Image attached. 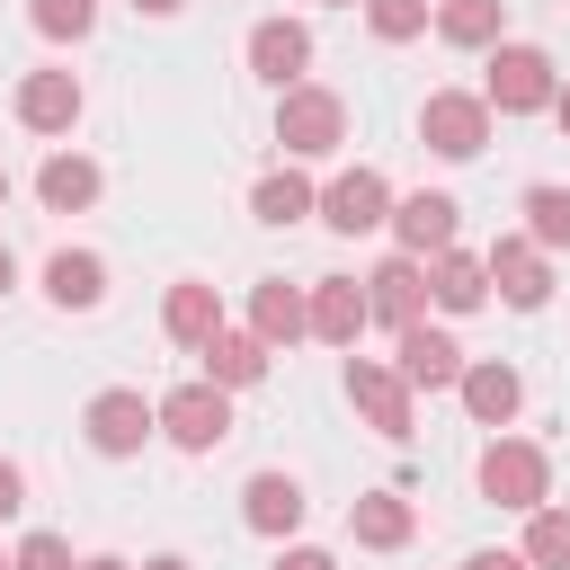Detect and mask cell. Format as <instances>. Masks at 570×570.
<instances>
[{
	"label": "cell",
	"mask_w": 570,
	"mask_h": 570,
	"mask_svg": "<svg viewBox=\"0 0 570 570\" xmlns=\"http://www.w3.org/2000/svg\"><path fill=\"white\" fill-rule=\"evenodd\" d=\"M552 89H561V71H552V53H543V45H517V36H499V45H490V71H481L490 116H543V107H552Z\"/></svg>",
	"instance_id": "obj_1"
},
{
	"label": "cell",
	"mask_w": 570,
	"mask_h": 570,
	"mask_svg": "<svg viewBox=\"0 0 570 570\" xmlns=\"http://www.w3.org/2000/svg\"><path fill=\"white\" fill-rule=\"evenodd\" d=\"M276 142H285V160H330L347 142V98L321 89V80L276 89Z\"/></svg>",
	"instance_id": "obj_2"
},
{
	"label": "cell",
	"mask_w": 570,
	"mask_h": 570,
	"mask_svg": "<svg viewBox=\"0 0 570 570\" xmlns=\"http://www.w3.org/2000/svg\"><path fill=\"white\" fill-rule=\"evenodd\" d=\"M472 481H481L490 508H517V517L552 499V463H543V445H525V436H490L481 463H472Z\"/></svg>",
	"instance_id": "obj_3"
},
{
	"label": "cell",
	"mask_w": 570,
	"mask_h": 570,
	"mask_svg": "<svg viewBox=\"0 0 570 570\" xmlns=\"http://www.w3.org/2000/svg\"><path fill=\"white\" fill-rule=\"evenodd\" d=\"M419 142H428L436 160H481V151H490V98H481V89H428Z\"/></svg>",
	"instance_id": "obj_4"
},
{
	"label": "cell",
	"mask_w": 570,
	"mask_h": 570,
	"mask_svg": "<svg viewBox=\"0 0 570 570\" xmlns=\"http://www.w3.org/2000/svg\"><path fill=\"white\" fill-rule=\"evenodd\" d=\"M151 410H160V436H169L178 454H214V445L232 436V392H223V383H178V392H160Z\"/></svg>",
	"instance_id": "obj_5"
},
{
	"label": "cell",
	"mask_w": 570,
	"mask_h": 570,
	"mask_svg": "<svg viewBox=\"0 0 570 570\" xmlns=\"http://www.w3.org/2000/svg\"><path fill=\"white\" fill-rule=\"evenodd\" d=\"M347 401L365 410V428L374 436H392V445H410V419H419V392L392 374V365H374V356H347Z\"/></svg>",
	"instance_id": "obj_6"
},
{
	"label": "cell",
	"mask_w": 570,
	"mask_h": 570,
	"mask_svg": "<svg viewBox=\"0 0 570 570\" xmlns=\"http://www.w3.org/2000/svg\"><path fill=\"white\" fill-rule=\"evenodd\" d=\"M80 428H89V445H98L107 463H125V454H142V445L160 436V410H151L142 392H125V383H116V392H98V401L80 410Z\"/></svg>",
	"instance_id": "obj_7"
},
{
	"label": "cell",
	"mask_w": 570,
	"mask_h": 570,
	"mask_svg": "<svg viewBox=\"0 0 570 570\" xmlns=\"http://www.w3.org/2000/svg\"><path fill=\"white\" fill-rule=\"evenodd\" d=\"M312 214H321L330 232H347V240H356V232H383V214H392V178L356 160V169H338V178L321 187V205H312Z\"/></svg>",
	"instance_id": "obj_8"
},
{
	"label": "cell",
	"mask_w": 570,
	"mask_h": 570,
	"mask_svg": "<svg viewBox=\"0 0 570 570\" xmlns=\"http://www.w3.org/2000/svg\"><path fill=\"white\" fill-rule=\"evenodd\" d=\"M481 267H490V294H499L508 312H543V303H552V249H534L525 232H517V240H499Z\"/></svg>",
	"instance_id": "obj_9"
},
{
	"label": "cell",
	"mask_w": 570,
	"mask_h": 570,
	"mask_svg": "<svg viewBox=\"0 0 570 570\" xmlns=\"http://www.w3.org/2000/svg\"><path fill=\"white\" fill-rule=\"evenodd\" d=\"M392 240L410 249V258H436V249H454V223H463V205L445 196V187H419V196H392Z\"/></svg>",
	"instance_id": "obj_10"
},
{
	"label": "cell",
	"mask_w": 570,
	"mask_h": 570,
	"mask_svg": "<svg viewBox=\"0 0 570 570\" xmlns=\"http://www.w3.org/2000/svg\"><path fill=\"white\" fill-rule=\"evenodd\" d=\"M365 285V312L374 321H392V330H410V321H428V258H410V249H392L374 276H356Z\"/></svg>",
	"instance_id": "obj_11"
},
{
	"label": "cell",
	"mask_w": 570,
	"mask_h": 570,
	"mask_svg": "<svg viewBox=\"0 0 570 570\" xmlns=\"http://www.w3.org/2000/svg\"><path fill=\"white\" fill-rule=\"evenodd\" d=\"M240 53H249V71H258L267 89H294V80L312 71V27H303V18H258Z\"/></svg>",
	"instance_id": "obj_12"
},
{
	"label": "cell",
	"mask_w": 570,
	"mask_h": 570,
	"mask_svg": "<svg viewBox=\"0 0 570 570\" xmlns=\"http://www.w3.org/2000/svg\"><path fill=\"white\" fill-rule=\"evenodd\" d=\"M454 392H463V410H472V428H508V419L525 410V383H517V365H499V356H463V374H454Z\"/></svg>",
	"instance_id": "obj_13"
},
{
	"label": "cell",
	"mask_w": 570,
	"mask_h": 570,
	"mask_svg": "<svg viewBox=\"0 0 570 570\" xmlns=\"http://www.w3.org/2000/svg\"><path fill=\"white\" fill-rule=\"evenodd\" d=\"M9 107H18V125H27V134H71L89 98H80V80H71V71H27Z\"/></svg>",
	"instance_id": "obj_14"
},
{
	"label": "cell",
	"mask_w": 570,
	"mask_h": 570,
	"mask_svg": "<svg viewBox=\"0 0 570 570\" xmlns=\"http://www.w3.org/2000/svg\"><path fill=\"white\" fill-rule=\"evenodd\" d=\"M303 312H312V338H330V347H356L365 321H374L356 276H321V285H303Z\"/></svg>",
	"instance_id": "obj_15"
},
{
	"label": "cell",
	"mask_w": 570,
	"mask_h": 570,
	"mask_svg": "<svg viewBox=\"0 0 570 570\" xmlns=\"http://www.w3.org/2000/svg\"><path fill=\"white\" fill-rule=\"evenodd\" d=\"M392 374H401L410 392H454V374H463V347H454L445 330L410 321V330H401V356H392Z\"/></svg>",
	"instance_id": "obj_16"
},
{
	"label": "cell",
	"mask_w": 570,
	"mask_h": 570,
	"mask_svg": "<svg viewBox=\"0 0 570 570\" xmlns=\"http://www.w3.org/2000/svg\"><path fill=\"white\" fill-rule=\"evenodd\" d=\"M303 481L294 472H249V490H240V517H249V534H267V543H285L294 525H303Z\"/></svg>",
	"instance_id": "obj_17"
},
{
	"label": "cell",
	"mask_w": 570,
	"mask_h": 570,
	"mask_svg": "<svg viewBox=\"0 0 570 570\" xmlns=\"http://www.w3.org/2000/svg\"><path fill=\"white\" fill-rule=\"evenodd\" d=\"M98 187H107V178H98L89 151H45V169H36V205H45V214H89Z\"/></svg>",
	"instance_id": "obj_18"
},
{
	"label": "cell",
	"mask_w": 570,
	"mask_h": 570,
	"mask_svg": "<svg viewBox=\"0 0 570 570\" xmlns=\"http://www.w3.org/2000/svg\"><path fill=\"white\" fill-rule=\"evenodd\" d=\"M347 534H356L365 552H401V543L419 534V508H410L401 490H365V499H347Z\"/></svg>",
	"instance_id": "obj_19"
},
{
	"label": "cell",
	"mask_w": 570,
	"mask_h": 570,
	"mask_svg": "<svg viewBox=\"0 0 570 570\" xmlns=\"http://www.w3.org/2000/svg\"><path fill=\"white\" fill-rule=\"evenodd\" d=\"M45 294H53V312H98L107 303V258L98 249H53L45 258Z\"/></svg>",
	"instance_id": "obj_20"
},
{
	"label": "cell",
	"mask_w": 570,
	"mask_h": 570,
	"mask_svg": "<svg viewBox=\"0 0 570 570\" xmlns=\"http://www.w3.org/2000/svg\"><path fill=\"white\" fill-rule=\"evenodd\" d=\"M249 330H258L267 347H294V338H312L303 285H285V276H258V285H249Z\"/></svg>",
	"instance_id": "obj_21"
},
{
	"label": "cell",
	"mask_w": 570,
	"mask_h": 570,
	"mask_svg": "<svg viewBox=\"0 0 570 570\" xmlns=\"http://www.w3.org/2000/svg\"><path fill=\"white\" fill-rule=\"evenodd\" d=\"M196 356H205V383H223V392H249V383L267 374V356H276V347H267L258 330H214Z\"/></svg>",
	"instance_id": "obj_22"
},
{
	"label": "cell",
	"mask_w": 570,
	"mask_h": 570,
	"mask_svg": "<svg viewBox=\"0 0 570 570\" xmlns=\"http://www.w3.org/2000/svg\"><path fill=\"white\" fill-rule=\"evenodd\" d=\"M428 303H436V312H481V303H490V267H481L472 249H436V258H428Z\"/></svg>",
	"instance_id": "obj_23"
},
{
	"label": "cell",
	"mask_w": 570,
	"mask_h": 570,
	"mask_svg": "<svg viewBox=\"0 0 570 570\" xmlns=\"http://www.w3.org/2000/svg\"><path fill=\"white\" fill-rule=\"evenodd\" d=\"M160 330H169L178 347H205V338L223 330V294H214L205 276H178V285H169V303H160Z\"/></svg>",
	"instance_id": "obj_24"
},
{
	"label": "cell",
	"mask_w": 570,
	"mask_h": 570,
	"mask_svg": "<svg viewBox=\"0 0 570 570\" xmlns=\"http://www.w3.org/2000/svg\"><path fill=\"white\" fill-rule=\"evenodd\" d=\"M428 27H436L445 45H463V53H490V45L508 36V0H436Z\"/></svg>",
	"instance_id": "obj_25"
},
{
	"label": "cell",
	"mask_w": 570,
	"mask_h": 570,
	"mask_svg": "<svg viewBox=\"0 0 570 570\" xmlns=\"http://www.w3.org/2000/svg\"><path fill=\"white\" fill-rule=\"evenodd\" d=\"M312 205H321V187H312L294 160H285V169H267V178L249 187V214H258V223H276V232H285V223H303Z\"/></svg>",
	"instance_id": "obj_26"
},
{
	"label": "cell",
	"mask_w": 570,
	"mask_h": 570,
	"mask_svg": "<svg viewBox=\"0 0 570 570\" xmlns=\"http://www.w3.org/2000/svg\"><path fill=\"white\" fill-rule=\"evenodd\" d=\"M517 552H525V570H570V508H552V499L525 508V543Z\"/></svg>",
	"instance_id": "obj_27"
},
{
	"label": "cell",
	"mask_w": 570,
	"mask_h": 570,
	"mask_svg": "<svg viewBox=\"0 0 570 570\" xmlns=\"http://www.w3.org/2000/svg\"><path fill=\"white\" fill-rule=\"evenodd\" d=\"M525 240L534 249H570V187H525Z\"/></svg>",
	"instance_id": "obj_28"
},
{
	"label": "cell",
	"mask_w": 570,
	"mask_h": 570,
	"mask_svg": "<svg viewBox=\"0 0 570 570\" xmlns=\"http://www.w3.org/2000/svg\"><path fill=\"white\" fill-rule=\"evenodd\" d=\"M27 18H36V36H53V45H80V36L98 27V0H27Z\"/></svg>",
	"instance_id": "obj_29"
},
{
	"label": "cell",
	"mask_w": 570,
	"mask_h": 570,
	"mask_svg": "<svg viewBox=\"0 0 570 570\" xmlns=\"http://www.w3.org/2000/svg\"><path fill=\"white\" fill-rule=\"evenodd\" d=\"M365 27L383 45H410V36H428V0H365Z\"/></svg>",
	"instance_id": "obj_30"
},
{
	"label": "cell",
	"mask_w": 570,
	"mask_h": 570,
	"mask_svg": "<svg viewBox=\"0 0 570 570\" xmlns=\"http://www.w3.org/2000/svg\"><path fill=\"white\" fill-rule=\"evenodd\" d=\"M9 570H80V561H71V543H62V534H27V543L9 552Z\"/></svg>",
	"instance_id": "obj_31"
},
{
	"label": "cell",
	"mask_w": 570,
	"mask_h": 570,
	"mask_svg": "<svg viewBox=\"0 0 570 570\" xmlns=\"http://www.w3.org/2000/svg\"><path fill=\"white\" fill-rule=\"evenodd\" d=\"M18 508H27V472H18V463H9V454H0V525H9V517H18Z\"/></svg>",
	"instance_id": "obj_32"
},
{
	"label": "cell",
	"mask_w": 570,
	"mask_h": 570,
	"mask_svg": "<svg viewBox=\"0 0 570 570\" xmlns=\"http://www.w3.org/2000/svg\"><path fill=\"white\" fill-rule=\"evenodd\" d=\"M267 570H338V561H330V552H312V543H285Z\"/></svg>",
	"instance_id": "obj_33"
},
{
	"label": "cell",
	"mask_w": 570,
	"mask_h": 570,
	"mask_svg": "<svg viewBox=\"0 0 570 570\" xmlns=\"http://www.w3.org/2000/svg\"><path fill=\"white\" fill-rule=\"evenodd\" d=\"M463 570H525V552H472Z\"/></svg>",
	"instance_id": "obj_34"
},
{
	"label": "cell",
	"mask_w": 570,
	"mask_h": 570,
	"mask_svg": "<svg viewBox=\"0 0 570 570\" xmlns=\"http://www.w3.org/2000/svg\"><path fill=\"white\" fill-rule=\"evenodd\" d=\"M187 0H134V18H178Z\"/></svg>",
	"instance_id": "obj_35"
},
{
	"label": "cell",
	"mask_w": 570,
	"mask_h": 570,
	"mask_svg": "<svg viewBox=\"0 0 570 570\" xmlns=\"http://www.w3.org/2000/svg\"><path fill=\"white\" fill-rule=\"evenodd\" d=\"M142 570H196V561H187V552H151Z\"/></svg>",
	"instance_id": "obj_36"
},
{
	"label": "cell",
	"mask_w": 570,
	"mask_h": 570,
	"mask_svg": "<svg viewBox=\"0 0 570 570\" xmlns=\"http://www.w3.org/2000/svg\"><path fill=\"white\" fill-rule=\"evenodd\" d=\"M552 116H561V134H570V80H561V89H552Z\"/></svg>",
	"instance_id": "obj_37"
},
{
	"label": "cell",
	"mask_w": 570,
	"mask_h": 570,
	"mask_svg": "<svg viewBox=\"0 0 570 570\" xmlns=\"http://www.w3.org/2000/svg\"><path fill=\"white\" fill-rule=\"evenodd\" d=\"M80 570H134V561H116V552H89V561H80Z\"/></svg>",
	"instance_id": "obj_38"
},
{
	"label": "cell",
	"mask_w": 570,
	"mask_h": 570,
	"mask_svg": "<svg viewBox=\"0 0 570 570\" xmlns=\"http://www.w3.org/2000/svg\"><path fill=\"white\" fill-rule=\"evenodd\" d=\"M9 285H18V258H9V240H0V294H9Z\"/></svg>",
	"instance_id": "obj_39"
},
{
	"label": "cell",
	"mask_w": 570,
	"mask_h": 570,
	"mask_svg": "<svg viewBox=\"0 0 570 570\" xmlns=\"http://www.w3.org/2000/svg\"><path fill=\"white\" fill-rule=\"evenodd\" d=\"M321 9H365V0H321Z\"/></svg>",
	"instance_id": "obj_40"
},
{
	"label": "cell",
	"mask_w": 570,
	"mask_h": 570,
	"mask_svg": "<svg viewBox=\"0 0 570 570\" xmlns=\"http://www.w3.org/2000/svg\"><path fill=\"white\" fill-rule=\"evenodd\" d=\"M0 205H9V169H0Z\"/></svg>",
	"instance_id": "obj_41"
},
{
	"label": "cell",
	"mask_w": 570,
	"mask_h": 570,
	"mask_svg": "<svg viewBox=\"0 0 570 570\" xmlns=\"http://www.w3.org/2000/svg\"><path fill=\"white\" fill-rule=\"evenodd\" d=\"M0 570H9V552H0Z\"/></svg>",
	"instance_id": "obj_42"
}]
</instances>
